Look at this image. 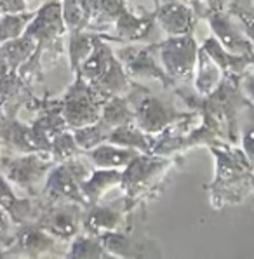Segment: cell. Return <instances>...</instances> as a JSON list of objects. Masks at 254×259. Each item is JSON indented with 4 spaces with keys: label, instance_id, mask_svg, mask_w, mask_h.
<instances>
[{
    "label": "cell",
    "instance_id": "7a4b0ae2",
    "mask_svg": "<svg viewBox=\"0 0 254 259\" xmlns=\"http://www.w3.org/2000/svg\"><path fill=\"white\" fill-rule=\"evenodd\" d=\"M77 73L106 96L127 94L133 87V82L120 59L106 44V38L98 35L93 53L87 56Z\"/></svg>",
    "mask_w": 254,
    "mask_h": 259
},
{
    "label": "cell",
    "instance_id": "4316f807",
    "mask_svg": "<svg viewBox=\"0 0 254 259\" xmlns=\"http://www.w3.org/2000/svg\"><path fill=\"white\" fill-rule=\"evenodd\" d=\"M68 257H110L105 245L101 242V237L89 233H78L70 242V249L66 250Z\"/></svg>",
    "mask_w": 254,
    "mask_h": 259
},
{
    "label": "cell",
    "instance_id": "7402d4cb",
    "mask_svg": "<svg viewBox=\"0 0 254 259\" xmlns=\"http://www.w3.org/2000/svg\"><path fill=\"white\" fill-rule=\"evenodd\" d=\"M155 138L152 134L145 133L136 122L124 123L120 127H115L108 138V143L124 146V148L138 150L141 153H152Z\"/></svg>",
    "mask_w": 254,
    "mask_h": 259
},
{
    "label": "cell",
    "instance_id": "ba28073f",
    "mask_svg": "<svg viewBox=\"0 0 254 259\" xmlns=\"http://www.w3.org/2000/svg\"><path fill=\"white\" fill-rule=\"evenodd\" d=\"M86 205L68 202V204H47L42 207L37 218V225L56 237L63 244H70L78 233H82Z\"/></svg>",
    "mask_w": 254,
    "mask_h": 259
},
{
    "label": "cell",
    "instance_id": "9c48e42d",
    "mask_svg": "<svg viewBox=\"0 0 254 259\" xmlns=\"http://www.w3.org/2000/svg\"><path fill=\"white\" fill-rule=\"evenodd\" d=\"M44 195L47 198V204H75L89 205L84 191H82V179L75 172L70 160L58 162L51 169L49 176L46 179Z\"/></svg>",
    "mask_w": 254,
    "mask_h": 259
},
{
    "label": "cell",
    "instance_id": "277c9868",
    "mask_svg": "<svg viewBox=\"0 0 254 259\" xmlns=\"http://www.w3.org/2000/svg\"><path fill=\"white\" fill-rule=\"evenodd\" d=\"M58 162L51 151H31L21 153L19 157L0 158V172L4 174L16 188L26 190L30 195H37L38 185L47 179L51 169Z\"/></svg>",
    "mask_w": 254,
    "mask_h": 259
},
{
    "label": "cell",
    "instance_id": "f546056e",
    "mask_svg": "<svg viewBox=\"0 0 254 259\" xmlns=\"http://www.w3.org/2000/svg\"><path fill=\"white\" fill-rule=\"evenodd\" d=\"M63 6V18H65L66 30L70 31H82L89 26L91 16L82 0H61Z\"/></svg>",
    "mask_w": 254,
    "mask_h": 259
},
{
    "label": "cell",
    "instance_id": "8992f818",
    "mask_svg": "<svg viewBox=\"0 0 254 259\" xmlns=\"http://www.w3.org/2000/svg\"><path fill=\"white\" fill-rule=\"evenodd\" d=\"M171 160L164 155L155 153H140L129 165L122 170L120 186L125 190V204L127 209H134L136 202L141 197L150 193L153 188V179L160 178L167 172Z\"/></svg>",
    "mask_w": 254,
    "mask_h": 259
},
{
    "label": "cell",
    "instance_id": "d590c367",
    "mask_svg": "<svg viewBox=\"0 0 254 259\" xmlns=\"http://www.w3.org/2000/svg\"><path fill=\"white\" fill-rule=\"evenodd\" d=\"M240 89H242V93H244L245 99L254 106V66H251V68L240 77Z\"/></svg>",
    "mask_w": 254,
    "mask_h": 259
},
{
    "label": "cell",
    "instance_id": "ac0fdd59",
    "mask_svg": "<svg viewBox=\"0 0 254 259\" xmlns=\"http://www.w3.org/2000/svg\"><path fill=\"white\" fill-rule=\"evenodd\" d=\"M0 207L7 212V216L14 221V225L37 221L40 210L35 209L30 198H19L13 190V183L0 172Z\"/></svg>",
    "mask_w": 254,
    "mask_h": 259
},
{
    "label": "cell",
    "instance_id": "ffe728a7",
    "mask_svg": "<svg viewBox=\"0 0 254 259\" xmlns=\"http://www.w3.org/2000/svg\"><path fill=\"white\" fill-rule=\"evenodd\" d=\"M86 157L91 160L94 169H122L124 170L141 151L124 148L113 143H101L96 148L84 151Z\"/></svg>",
    "mask_w": 254,
    "mask_h": 259
},
{
    "label": "cell",
    "instance_id": "e575fe53",
    "mask_svg": "<svg viewBox=\"0 0 254 259\" xmlns=\"http://www.w3.org/2000/svg\"><path fill=\"white\" fill-rule=\"evenodd\" d=\"M14 228H18V225H14V221L7 216L6 210L0 207V245L2 247H9L14 240Z\"/></svg>",
    "mask_w": 254,
    "mask_h": 259
},
{
    "label": "cell",
    "instance_id": "6da1fadb",
    "mask_svg": "<svg viewBox=\"0 0 254 259\" xmlns=\"http://www.w3.org/2000/svg\"><path fill=\"white\" fill-rule=\"evenodd\" d=\"M209 151L216 162V172L205 188L214 209L240 205L254 197V167L244 150L239 145L221 143Z\"/></svg>",
    "mask_w": 254,
    "mask_h": 259
},
{
    "label": "cell",
    "instance_id": "484cf974",
    "mask_svg": "<svg viewBox=\"0 0 254 259\" xmlns=\"http://www.w3.org/2000/svg\"><path fill=\"white\" fill-rule=\"evenodd\" d=\"M101 118L115 129V127H120L124 123L134 122V110L125 96L124 98L122 96H110L103 105Z\"/></svg>",
    "mask_w": 254,
    "mask_h": 259
},
{
    "label": "cell",
    "instance_id": "9a60e30c",
    "mask_svg": "<svg viewBox=\"0 0 254 259\" xmlns=\"http://www.w3.org/2000/svg\"><path fill=\"white\" fill-rule=\"evenodd\" d=\"M127 212H129V209H127L125 198L120 204L113 205L91 204L86 207L82 232L101 237V235L115 232V230H122Z\"/></svg>",
    "mask_w": 254,
    "mask_h": 259
},
{
    "label": "cell",
    "instance_id": "ab89813d",
    "mask_svg": "<svg viewBox=\"0 0 254 259\" xmlns=\"http://www.w3.org/2000/svg\"><path fill=\"white\" fill-rule=\"evenodd\" d=\"M247 2L251 4V6H254V0H247Z\"/></svg>",
    "mask_w": 254,
    "mask_h": 259
},
{
    "label": "cell",
    "instance_id": "83f0119b",
    "mask_svg": "<svg viewBox=\"0 0 254 259\" xmlns=\"http://www.w3.org/2000/svg\"><path fill=\"white\" fill-rule=\"evenodd\" d=\"M94 42H96V35L86 33L82 31H70L68 37V58L71 63V70L77 73L80 65L87 59V56L93 53Z\"/></svg>",
    "mask_w": 254,
    "mask_h": 259
},
{
    "label": "cell",
    "instance_id": "d6986e66",
    "mask_svg": "<svg viewBox=\"0 0 254 259\" xmlns=\"http://www.w3.org/2000/svg\"><path fill=\"white\" fill-rule=\"evenodd\" d=\"M202 49L205 51L214 61L218 63L221 70H223L225 77H237L240 78L251 66H254V58H247V56H239L226 51L218 38L211 35L202 42Z\"/></svg>",
    "mask_w": 254,
    "mask_h": 259
},
{
    "label": "cell",
    "instance_id": "7c38bea8",
    "mask_svg": "<svg viewBox=\"0 0 254 259\" xmlns=\"http://www.w3.org/2000/svg\"><path fill=\"white\" fill-rule=\"evenodd\" d=\"M155 19L165 37H181L193 35L198 16L181 0H155Z\"/></svg>",
    "mask_w": 254,
    "mask_h": 259
},
{
    "label": "cell",
    "instance_id": "f35d334b",
    "mask_svg": "<svg viewBox=\"0 0 254 259\" xmlns=\"http://www.w3.org/2000/svg\"><path fill=\"white\" fill-rule=\"evenodd\" d=\"M2 145H4V143L0 141V151H2ZM0 158H2V153H0Z\"/></svg>",
    "mask_w": 254,
    "mask_h": 259
},
{
    "label": "cell",
    "instance_id": "836d02e7",
    "mask_svg": "<svg viewBox=\"0 0 254 259\" xmlns=\"http://www.w3.org/2000/svg\"><path fill=\"white\" fill-rule=\"evenodd\" d=\"M232 0H192L190 6L193 7L198 19H205L209 14L220 13V11H228Z\"/></svg>",
    "mask_w": 254,
    "mask_h": 259
},
{
    "label": "cell",
    "instance_id": "5b68a950",
    "mask_svg": "<svg viewBox=\"0 0 254 259\" xmlns=\"http://www.w3.org/2000/svg\"><path fill=\"white\" fill-rule=\"evenodd\" d=\"M108 98L110 96L103 94L93 83H89L77 73V80L68 89L61 103L63 115L70 129L84 127L99 120L103 105Z\"/></svg>",
    "mask_w": 254,
    "mask_h": 259
},
{
    "label": "cell",
    "instance_id": "8fae6325",
    "mask_svg": "<svg viewBox=\"0 0 254 259\" xmlns=\"http://www.w3.org/2000/svg\"><path fill=\"white\" fill-rule=\"evenodd\" d=\"M213 35L218 38V42L225 47L226 51L239 56H247L254 58V47L251 40L245 35L244 28L230 11H220L213 13L205 18Z\"/></svg>",
    "mask_w": 254,
    "mask_h": 259
},
{
    "label": "cell",
    "instance_id": "603a6c76",
    "mask_svg": "<svg viewBox=\"0 0 254 259\" xmlns=\"http://www.w3.org/2000/svg\"><path fill=\"white\" fill-rule=\"evenodd\" d=\"M122 183V169H98L93 170L91 176L82 183L87 202L98 204V200L106 193L112 186H117Z\"/></svg>",
    "mask_w": 254,
    "mask_h": 259
},
{
    "label": "cell",
    "instance_id": "e0dca14e",
    "mask_svg": "<svg viewBox=\"0 0 254 259\" xmlns=\"http://www.w3.org/2000/svg\"><path fill=\"white\" fill-rule=\"evenodd\" d=\"M157 28L160 26L155 19V13L138 18L129 9H124L115 21L117 38H113V40L124 44H146L150 42V37L155 33Z\"/></svg>",
    "mask_w": 254,
    "mask_h": 259
},
{
    "label": "cell",
    "instance_id": "8d00e7d4",
    "mask_svg": "<svg viewBox=\"0 0 254 259\" xmlns=\"http://www.w3.org/2000/svg\"><path fill=\"white\" fill-rule=\"evenodd\" d=\"M28 0H0V14L26 13Z\"/></svg>",
    "mask_w": 254,
    "mask_h": 259
},
{
    "label": "cell",
    "instance_id": "2e32d148",
    "mask_svg": "<svg viewBox=\"0 0 254 259\" xmlns=\"http://www.w3.org/2000/svg\"><path fill=\"white\" fill-rule=\"evenodd\" d=\"M58 244H63V242L47 233L35 221H31L18 226L13 244L7 249L14 254H23V256H42V254L54 250Z\"/></svg>",
    "mask_w": 254,
    "mask_h": 259
},
{
    "label": "cell",
    "instance_id": "4dcf8cb0",
    "mask_svg": "<svg viewBox=\"0 0 254 259\" xmlns=\"http://www.w3.org/2000/svg\"><path fill=\"white\" fill-rule=\"evenodd\" d=\"M51 153H53L56 162H65V160H68V158H73V157H77L78 153H82L80 146L75 141L73 131L68 129V131H65V133L58 134V136L53 139Z\"/></svg>",
    "mask_w": 254,
    "mask_h": 259
},
{
    "label": "cell",
    "instance_id": "d4e9b609",
    "mask_svg": "<svg viewBox=\"0 0 254 259\" xmlns=\"http://www.w3.org/2000/svg\"><path fill=\"white\" fill-rule=\"evenodd\" d=\"M71 131H73L75 141L80 146V150L87 151V150L96 148L101 143L108 141L113 127L99 117V120H96L94 123H89V125H84V127H77V129H71Z\"/></svg>",
    "mask_w": 254,
    "mask_h": 259
},
{
    "label": "cell",
    "instance_id": "cb8c5ba5",
    "mask_svg": "<svg viewBox=\"0 0 254 259\" xmlns=\"http://www.w3.org/2000/svg\"><path fill=\"white\" fill-rule=\"evenodd\" d=\"M38 47V42L35 40L30 35H21L18 38H13L9 42L0 44V51H2L6 61L11 65V68H14L18 71V68L21 65H25L26 61L35 54Z\"/></svg>",
    "mask_w": 254,
    "mask_h": 259
},
{
    "label": "cell",
    "instance_id": "74e56055",
    "mask_svg": "<svg viewBox=\"0 0 254 259\" xmlns=\"http://www.w3.org/2000/svg\"><path fill=\"white\" fill-rule=\"evenodd\" d=\"M7 123H9V118L4 115V110L0 108V141H2V143H4V138H6Z\"/></svg>",
    "mask_w": 254,
    "mask_h": 259
},
{
    "label": "cell",
    "instance_id": "5bb4252c",
    "mask_svg": "<svg viewBox=\"0 0 254 259\" xmlns=\"http://www.w3.org/2000/svg\"><path fill=\"white\" fill-rule=\"evenodd\" d=\"M65 31L68 30L63 18L61 0H49L35 13L25 33L33 37L42 46L51 47L59 37L65 35Z\"/></svg>",
    "mask_w": 254,
    "mask_h": 259
},
{
    "label": "cell",
    "instance_id": "f1b7e54d",
    "mask_svg": "<svg viewBox=\"0 0 254 259\" xmlns=\"http://www.w3.org/2000/svg\"><path fill=\"white\" fill-rule=\"evenodd\" d=\"M37 11L30 13H14V14H0V44L9 42L25 35L26 28L31 23Z\"/></svg>",
    "mask_w": 254,
    "mask_h": 259
},
{
    "label": "cell",
    "instance_id": "44dd1931",
    "mask_svg": "<svg viewBox=\"0 0 254 259\" xmlns=\"http://www.w3.org/2000/svg\"><path fill=\"white\" fill-rule=\"evenodd\" d=\"M225 78L223 70L218 66V63L205 53L204 49H198L195 77H193V89L198 96H209Z\"/></svg>",
    "mask_w": 254,
    "mask_h": 259
},
{
    "label": "cell",
    "instance_id": "d6a6232c",
    "mask_svg": "<svg viewBox=\"0 0 254 259\" xmlns=\"http://www.w3.org/2000/svg\"><path fill=\"white\" fill-rule=\"evenodd\" d=\"M228 11L239 19L245 35L254 47V6H251L247 0H232Z\"/></svg>",
    "mask_w": 254,
    "mask_h": 259
},
{
    "label": "cell",
    "instance_id": "3957f363",
    "mask_svg": "<svg viewBox=\"0 0 254 259\" xmlns=\"http://www.w3.org/2000/svg\"><path fill=\"white\" fill-rule=\"evenodd\" d=\"M160 61L162 68L169 75L174 83V91L181 85L193 87L197 58L200 46L193 35H181V37H165L162 40L152 44Z\"/></svg>",
    "mask_w": 254,
    "mask_h": 259
},
{
    "label": "cell",
    "instance_id": "4fadbf2b",
    "mask_svg": "<svg viewBox=\"0 0 254 259\" xmlns=\"http://www.w3.org/2000/svg\"><path fill=\"white\" fill-rule=\"evenodd\" d=\"M101 242L105 245L110 257H160L162 250L158 245L146 237L145 233L136 232H124V230H115V232L101 235Z\"/></svg>",
    "mask_w": 254,
    "mask_h": 259
},
{
    "label": "cell",
    "instance_id": "30bf717a",
    "mask_svg": "<svg viewBox=\"0 0 254 259\" xmlns=\"http://www.w3.org/2000/svg\"><path fill=\"white\" fill-rule=\"evenodd\" d=\"M120 63L124 65L129 77L140 78H157L162 82V85L167 89H174V83L162 68L160 61L155 58V49L152 44L138 46V44H127L125 49H122L120 54H117Z\"/></svg>",
    "mask_w": 254,
    "mask_h": 259
},
{
    "label": "cell",
    "instance_id": "52a82bcc",
    "mask_svg": "<svg viewBox=\"0 0 254 259\" xmlns=\"http://www.w3.org/2000/svg\"><path fill=\"white\" fill-rule=\"evenodd\" d=\"M131 106L134 110V122L141 127L145 133L157 136L160 134L169 123H173L176 118H180L181 111H178L174 106L164 103L160 98L153 96L150 91L133 83L131 91L125 94Z\"/></svg>",
    "mask_w": 254,
    "mask_h": 259
},
{
    "label": "cell",
    "instance_id": "1f68e13d",
    "mask_svg": "<svg viewBox=\"0 0 254 259\" xmlns=\"http://www.w3.org/2000/svg\"><path fill=\"white\" fill-rule=\"evenodd\" d=\"M239 146L254 167V106L249 103L240 118V139Z\"/></svg>",
    "mask_w": 254,
    "mask_h": 259
}]
</instances>
